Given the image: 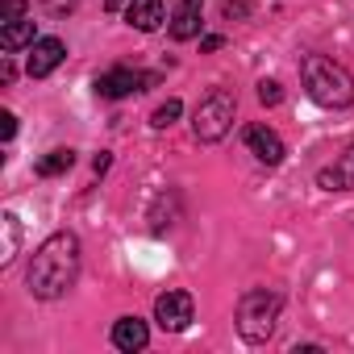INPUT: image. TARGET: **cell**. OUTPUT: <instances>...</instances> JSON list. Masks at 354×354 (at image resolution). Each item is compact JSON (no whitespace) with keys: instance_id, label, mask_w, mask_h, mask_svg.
I'll return each mask as SVG.
<instances>
[{"instance_id":"obj_3","label":"cell","mask_w":354,"mask_h":354,"mask_svg":"<svg viewBox=\"0 0 354 354\" xmlns=\"http://www.w3.org/2000/svg\"><path fill=\"white\" fill-rule=\"evenodd\" d=\"M279 308H283V300H279L275 292H267V288H254V292H246V296L238 300V333H242V342H250V346H263V342L275 333Z\"/></svg>"},{"instance_id":"obj_8","label":"cell","mask_w":354,"mask_h":354,"mask_svg":"<svg viewBox=\"0 0 354 354\" xmlns=\"http://www.w3.org/2000/svg\"><path fill=\"white\" fill-rule=\"evenodd\" d=\"M246 146H250V154L259 158V162H267V167H279L283 162V138L275 133V129H267V125H246Z\"/></svg>"},{"instance_id":"obj_14","label":"cell","mask_w":354,"mask_h":354,"mask_svg":"<svg viewBox=\"0 0 354 354\" xmlns=\"http://www.w3.org/2000/svg\"><path fill=\"white\" fill-rule=\"evenodd\" d=\"M71 162H75V150H50L46 158H38V175L42 180H50V175H63V171H71Z\"/></svg>"},{"instance_id":"obj_4","label":"cell","mask_w":354,"mask_h":354,"mask_svg":"<svg viewBox=\"0 0 354 354\" xmlns=\"http://www.w3.org/2000/svg\"><path fill=\"white\" fill-rule=\"evenodd\" d=\"M234 113H238L234 92L213 88V92L196 104V113H192V129H196V138H201V142H221V138L230 133V125H234Z\"/></svg>"},{"instance_id":"obj_25","label":"cell","mask_w":354,"mask_h":354,"mask_svg":"<svg viewBox=\"0 0 354 354\" xmlns=\"http://www.w3.org/2000/svg\"><path fill=\"white\" fill-rule=\"evenodd\" d=\"M121 5H129V0H104V9H113V13H117Z\"/></svg>"},{"instance_id":"obj_6","label":"cell","mask_w":354,"mask_h":354,"mask_svg":"<svg viewBox=\"0 0 354 354\" xmlns=\"http://www.w3.org/2000/svg\"><path fill=\"white\" fill-rule=\"evenodd\" d=\"M150 84H154V75H142V71H133V67H113V71L96 75V96L121 100V96H133V92H142V88H150Z\"/></svg>"},{"instance_id":"obj_17","label":"cell","mask_w":354,"mask_h":354,"mask_svg":"<svg viewBox=\"0 0 354 354\" xmlns=\"http://www.w3.org/2000/svg\"><path fill=\"white\" fill-rule=\"evenodd\" d=\"M26 13H30V0H0V26L21 21Z\"/></svg>"},{"instance_id":"obj_24","label":"cell","mask_w":354,"mask_h":354,"mask_svg":"<svg viewBox=\"0 0 354 354\" xmlns=\"http://www.w3.org/2000/svg\"><path fill=\"white\" fill-rule=\"evenodd\" d=\"M92 171L100 175V171H109V154H96V162H92Z\"/></svg>"},{"instance_id":"obj_11","label":"cell","mask_w":354,"mask_h":354,"mask_svg":"<svg viewBox=\"0 0 354 354\" xmlns=\"http://www.w3.org/2000/svg\"><path fill=\"white\" fill-rule=\"evenodd\" d=\"M201 5L205 0H180V9L171 17V38L175 42H188V38L201 34Z\"/></svg>"},{"instance_id":"obj_12","label":"cell","mask_w":354,"mask_h":354,"mask_svg":"<svg viewBox=\"0 0 354 354\" xmlns=\"http://www.w3.org/2000/svg\"><path fill=\"white\" fill-rule=\"evenodd\" d=\"M125 21L133 30H142V34L158 30L162 26V0H129V5H125Z\"/></svg>"},{"instance_id":"obj_9","label":"cell","mask_w":354,"mask_h":354,"mask_svg":"<svg viewBox=\"0 0 354 354\" xmlns=\"http://www.w3.org/2000/svg\"><path fill=\"white\" fill-rule=\"evenodd\" d=\"M317 188H325V192H350L354 188V146H346L333 158V167L317 171Z\"/></svg>"},{"instance_id":"obj_16","label":"cell","mask_w":354,"mask_h":354,"mask_svg":"<svg viewBox=\"0 0 354 354\" xmlns=\"http://www.w3.org/2000/svg\"><path fill=\"white\" fill-rule=\"evenodd\" d=\"M180 113H184V104H180V100H162V104L154 109L150 125H154V129H167V125H175V117H180Z\"/></svg>"},{"instance_id":"obj_1","label":"cell","mask_w":354,"mask_h":354,"mask_svg":"<svg viewBox=\"0 0 354 354\" xmlns=\"http://www.w3.org/2000/svg\"><path fill=\"white\" fill-rule=\"evenodd\" d=\"M80 279V238L75 234H50L34 259H30V271H26V283L38 300H59L75 288Z\"/></svg>"},{"instance_id":"obj_15","label":"cell","mask_w":354,"mask_h":354,"mask_svg":"<svg viewBox=\"0 0 354 354\" xmlns=\"http://www.w3.org/2000/svg\"><path fill=\"white\" fill-rule=\"evenodd\" d=\"M0 225H5V250H0V263H13L17 259V238H21V221H17V213H5L0 217Z\"/></svg>"},{"instance_id":"obj_21","label":"cell","mask_w":354,"mask_h":354,"mask_svg":"<svg viewBox=\"0 0 354 354\" xmlns=\"http://www.w3.org/2000/svg\"><path fill=\"white\" fill-rule=\"evenodd\" d=\"M13 133H17V117H13V113H0V138L9 142Z\"/></svg>"},{"instance_id":"obj_5","label":"cell","mask_w":354,"mask_h":354,"mask_svg":"<svg viewBox=\"0 0 354 354\" xmlns=\"http://www.w3.org/2000/svg\"><path fill=\"white\" fill-rule=\"evenodd\" d=\"M192 317H196V304H192V296L180 292V288H167V292L154 300V321H158L167 333H184V329L192 325Z\"/></svg>"},{"instance_id":"obj_18","label":"cell","mask_w":354,"mask_h":354,"mask_svg":"<svg viewBox=\"0 0 354 354\" xmlns=\"http://www.w3.org/2000/svg\"><path fill=\"white\" fill-rule=\"evenodd\" d=\"M259 100L271 109V104H279V100H283V88H279L275 80H263V84H259Z\"/></svg>"},{"instance_id":"obj_20","label":"cell","mask_w":354,"mask_h":354,"mask_svg":"<svg viewBox=\"0 0 354 354\" xmlns=\"http://www.w3.org/2000/svg\"><path fill=\"white\" fill-rule=\"evenodd\" d=\"M42 9H46L50 17H67V13L75 9V0H42Z\"/></svg>"},{"instance_id":"obj_13","label":"cell","mask_w":354,"mask_h":354,"mask_svg":"<svg viewBox=\"0 0 354 354\" xmlns=\"http://www.w3.org/2000/svg\"><path fill=\"white\" fill-rule=\"evenodd\" d=\"M34 42H38V38H34V21H30V17L0 26V46H5V55H13V50H21V46H34Z\"/></svg>"},{"instance_id":"obj_7","label":"cell","mask_w":354,"mask_h":354,"mask_svg":"<svg viewBox=\"0 0 354 354\" xmlns=\"http://www.w3.org/2000/svg\"><path fill=\"white\" fill-rule=\"evenodd\" d=\"M63 59H67V46H63L59 38H38V42L30 46L26 71H30V80H46V75H50Z\"/></svg>"},{"instance_id":"obj_19","label":"cell","mask_w":354,"mask_h":354,"mask_svg":"<svg viewBox=\"0 0 354 354\" xmlns=\"http://www.w3.org/2000/svg\"><path fill=\"white\" fill-rule=\"evenodd\" d=\"M250 13V5H246V0H225V5H221V17H234V21H242Z\"/></svg>"},{"instance_id":"obj_2","label":"cell","mask_w":354,"mask_h":354,"mask_svg":"<svg viewBox=\"0 0 354 354\" xmlns=\"http://www.w3.org/2000/svg\"><path fill=\"white\" fill-rule=\"evenodd\" d=\"M300 80H304L308 96H313L317 104H325V109H346V104H354V75H350L342 63L325 59V55H304V59H300Z\"/></svg>"},{"instance_id":"obj_22","label":"cell","mask_w":354,"mask_h":354,"mask_svg":"<svg viewBox=\"0 0 354 354\" xmlns=\"http://www.w3.org/2000/svg\"><path fill=\"white\" fill-rule=\"evenodd\" d=\"M225 46V38H217V34H209L205 42H201V50H221Z\"/></svg>"},{"instance_id":"obj_10","label":"cell","mask_w":354,"mask_h":354,"mask_svg":"<svg viewBox=\"0 0 354 354\" xmlns=\"http://www.w3.org/2000/svg\"><path fill=\"white\" fill-rule=\"evenodd\" d=\"M146 342H150L146 321H138V317H121V321L113 325V346H117V350L133 354V350H146Z\"/></svg>"},{"instance_id":"obj_23","label":"cell","mask_w":354,"mask_h":354,"mask_svg":"<svg viewBox=\"0 0 354 354\" xmlns=\"http://www.w3.org/2000/svg\"><path fill=\"white\" fill-rule=\"evenodd\" d=\"M13 75H17V71H13V63L5 59V63H0V84H13Z\"/></svg>"}]
</instances>
